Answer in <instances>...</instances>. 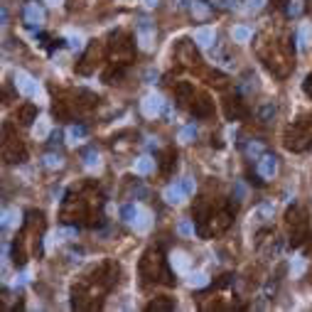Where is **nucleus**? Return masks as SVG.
Here are the masks:
<instances>
[{"mask_svg":"<svg viewBox=\"0 0 312 312\" xmlns=\"http://www.w3.org/2000/svg\"><path fill=\"white\" fill-rule=\"evenodd\" d=\"M15 115L20 118V123H32V121H37V106L34 103H25V106L17 108Z\"/></svg>","mask_w":312,"mask_h":312,"instance_id":"obj_24","label":"nucleus"},{"mask_svg":"<svg viewBox=\"0 0 312 312\" xmlns=\"http://www.w3.org/2000/svg\"><path fill=\"white\" fill-rule=\"evenodd\" d=\"M143 5H145V8H155V5H158V0H143Z\"/></svg>","mask_w":312,"mask_h":312,"instance_id":"obj_45","label":"nucleus"},{"mask_svg":"<svg viewBox=\"0 0 312 312\" xmlns=\"http://www.w3.org/2000/svg\"><path fill=\"white\" fill-rule=\"evenodd\" d=\"M187 194H189V189L184 187V182H177V184H170L167 189H165V202L167 204H182L184 199H187Z\"/></svg>","mask_w":312,"mask_h":312,"instance_id":"obj_17","label":"nucleus"},{"mask_svg":"<svg viewBox=\"0 0 312 312\" xmlns=\"http://www.w3.org/2000/svg\"><path fill=\"white\" fill-rule=\"evenodd\" d=\"M197 45L194 42H187V40H180L175 45V59L184 66H197L199 64V57H197Z\"/></svg>","mask_w":312,"mask_h":312,"instance_id":"obj_12","label":"nucleus"},{"mask_svg":"<svg viewBox=\"0 0 312 312\" xmlns=\"http://www.w3.org/2000/svg\"><path fill=\"white\" fill-rule=\"evenodd\" d=\"M45 165H47L50 170H59V167L64 165V160H62V155H47V158H45Z\"/></svg>","mask_w":312,"mask_h":312,"instance_id":"obj_37","label":"nucleus"},{"mask_svg":"<svg viewBox=\"0 0 312 312\" xmlns=\"http://www.w3.org/2000/svg\"><path fill=\"white\" fill-rule=\"evenodd\" d=\"M194 216H197L199 233H202V236H207V239L224 233V231L231 226V219H233L231 209L221 202V199L212 202L209 197H204V199H199L197 202V207H194Z\"/></svg>","mask_w":312,"mask_h":312,"instance_id":"obj_3","label":"nucleus"},{"mask_svg":"<svg viewBox=\"0 0 312 312\" xmlns=\"http://www.w3.org/2000/svg\"><path fill=\"white\" fill-rule=\"evenodd\" d=\"M25 22H27L30 27H40V25L45 22V10H42L37 3H30V5L25 8Z\"/></svg>","mask_w":312,"mask_h":312,"instance_id":"obj_21","label":"nucleus"},{"mask_svg":"<svg viewBox=\"0 0 312 312\" xmlns=\"http://www.w3.org/2000/svg\"><path fill=\"white\" fill-rule=\"evenodd\" d=\"M20 216H22V214L17 212V209H5V212H3V221H0V224H3V229L17 226V224H20Z\"/></svg>","mask_w":312,"mask_h":312,"instance_id":"obj_28","label":"nucleus"},{"mask_svg":"<svg viewBox=\"0 0 312 312\" xmlns=\"http://www.w3.org/2000/svg\"><path fill=\"white\" fill-rule=\"evenodd\" d=\"M302 89H305V94H307V96H312V71L307 74V79H305V86H302Z\"/></svg>","mask_w":312,"mask_h":312,"instance_id":"obj_42","label":"nucleus"},{"mask_svg":"<svg viewBox=\"0 0 312 312\" xmlns=\"http://www.w3.org/2000/svg\"><path fill=\"white\" fill-rule=\"evenodd\" d=\"M101 209H103V197L96 192L94 184H84L76 192H71L64 202L62 219L74 221V224H86V226H96L101 221Z\"/></svg>","mask_w":312,"mask_h":312,"instance_id":"obj_2","label":"nucleus"},{"mask_svg":"<svg viewBox=\"0 0 312 312\" xmlns=\"http://www.w3.org/2000/svg\"><path fill=\"white\" fill-rule=\"evenodd\" d=\"M170 263H172V270L180 273V276H187L189 268H192V258H189L184 251H172V253H170Z\"/></svg>","mask_w":312,"mask_h":312,"instance_id":"obj_18","label":"nucleus"},{"mask_svg":"<svg viewBox=\"0 0 312 312\" xmlns=\"http://www.w3.org/2000/svg\"><path fill=\"white\" fill-rule=\"evenodd\" d=\"M194 126H187V128H182L180 131V140L182 143H189V140H192V138H194Z\"/></svg>","mask_w":312,"mask_h":312,"instance_id":"obj_38","label":"nucleus"},{"mask_svg":"<svg viewBox=\"0 0 312 312\" xmlns=\"http://www.w3.org/2000/svg\"><path fill=\"white\" fill-rule=\"evenodd\" d=\"M175 160H177V155H175V150H163V158H160V163H158V167H160V172L163 175H170L172 172V165H175Z\"/></svg>","mask_w":312,"mask_h":312,"instance_id":"obj_25","label":"nucleus"},{"mask_svg":"<svg viewBox=\"0 0 312 312\" xmlns=\"http://www.w3.org/2000/svg\"><path fill=\"white\" fill-rule=\"evenodd\" d=\"M312 42V27L310 25H300L297 30V50H307Z\"/></svg>","mask_w":312,"mask_h":312,"instance_id":"obj_27","label":"nucleus"},{"mask_svg":"<svg viewBox=\"0 0 312 312\" xmlns=\"http://www.w3.org/2000/svg\"><path fill=\"white\" fill-rule=\"evenodd\" d=\"M283 145L293 152H302L312 145V115L300 118L293 126H288V131L283 135Z\"/></svg>","mask_w":312,"mask_h":312,"instance_id":"obj_6","label":"nucleus"},{"mask_svg":"<svg viewBox=\"0 0 312 312\" xmlns=\"http://www.w3.org/2000/svg\"><path fill=\"white\" fill-rule=\"evenodd\" d=\"M50 128H52V123H50V118H37V123H34V128H32V135L37 138V140H45L47 135H50Z\"/></svg>","mask_w":312,"mask_h":312,"instance_id":"obj_26","label":"nucleus"},{"mask_svg":"<svg viewBox=\"0 0 312 312\" xmlns=\"http://www.w3.org/2000/svg\"><path fill=\"white\" fill-rule=\"evenodd\" d=\"M184 108H189V111L197 115V118H207V115H212L214 103H212V99H209L204 91H197V89H194V94H192V96H189V101L184 103Z\"/></svg>","mask_w":312,"mask_h":312,"instance_id":"obj_11","label":"nucleus"},{"mask_svg":"<svg viewBox=\"0 0 312 312\" xmlns=\"http://www.w3.org/2000/svg\"><path fill=\"white\" fill-rule=\"evenodd\" d=\"M69 47H71V50H84V37H82V34L69 37Z\"/></svg>","mask_w":312,"mask_h":312,"instance_id":"obj_40","label":"nucleus"},{"mask_svg":"<svg viewBox=\"0 0 312 312\" xmlns=\"http://www.w3.org/2000/svg\"><path fill=\"white\" fill-rule=\"evenodd\" d=\"M253 37V30H248L246 25H236L233 30H231V40L233 42H248Z\"/></svg>","mask_w":312,"mask_h":312,"instance_id":"obj_29","label":"nucleus"},{"mask_svg":"<svg viewBox=\"0 0 312 312\" xmlns=\"http://www.w3.org/2000/svg\"><path fill=\"white\" fill-rule=\"evenodd\" d=\"M138 273H140L143 285H155V283H167L170 285L172 283L167 278V273H165V258L158 246H150L143 253V258L138 263Z\"/></svg>","mask_w":312,"mask_h":312,"instance_id":"obj_5","label":"nucleus"},{"mask_svg":"<svg viewBox=\"0 0 312 312\" xmlns=\"http://www.w3.org/2000/svg\"><path fill=\"white\" fill-rule=\"evenodd\" d=\"M192 40H194V45H197L199 50H209L214 45V40H216V32H214V27H207V25H204V27H197V30H194V37H192Z\"/></svg>","mask_w":312,"mask_h":312,"instance_id":"obj_19","label":"nucleus"},{"mask_svg":"<svg viewBox=\"0 0 312 312\" xmlns=\"http://www.w3.org/2000/svg\"><path fill=\"white\" fill-rule=\"evenodd\" d=\"M172 307H175L172 300H152L148 305V310H172Z\"/></svg>","mask_w":312,"mask_h":312,"instance_id":"obj_36","label":"nucleus"},{"mask_svg":"<svg viewBox=\"0 0 312 312\" xmlns=\"http://www.w3.org/2000/svg\"><path fill=\"white\" fill-rule=\"evenodd\" d=\"M47 3H50V5H54V8H57V5H62L64 0H47Z\"/></svg>","mask_w":312,"mask_h":312,"instance_id":"obj_46","label":"nucleus"},{"mask_svg":"<svg viewBox=\"0 0 312 312\" xmlns=\"http://www.w3.org/2000/svg\"><path fill=\"white\" fill-rule=\"evenodd\" d=\"M15 89L22 94V96H37V94H40V84H37V79H34L32 74L22 71V69H17L15 71Z\"/></svg>","mask_w":312,"mask_h":312,"instance_id":"obj_14","label":"nucleus"},{"mask_svg":"<svg viewBox=\"0 0 312 312\" xmlns=\"http://www.w3.org/2000/svg\"><path fill=\"white\" fill-rule=\"evenodd\" d=\"M121 265L115 261H101L99 265H91L84 273L79 283L74 285L71 293V305L76 310H96L103 302V295L118 283Z\"/></svg>","mask_w":312,"mask_h":312,"instance_id":"obj_1","label":"nucleus"},{"mask_svg":"<svg viewBox=\"0 0 312 312\" xmlns=\"http://www.w3.org/2000/svg\"><path fill=\"white\" fill-rule=\"evenodd\" d=\"M140 111H143V115H145V118H158V115L165 111L163 96H160V94H155V91L145 94V96H143V101H140Z\"/></svg>","mask_w":312,"mask_h":312,"instance_id":"obj_15","label":"nucleus"},{"mask_svg":"<svg viewBox=\"0 0 312 312\" xmlns=\"http://www.w3.org/2000/svg\"><path fill=\"white\" fill-rule=\"evenodd\" d=\"M84 167H86V170H91V172L101 167V155L96 152V150H89V152L84 155Z\"/></svg>","mask_w":312,"mask_h":312,"instance_id":"obj_30","label":"nucleus"},{"mask_svg":"<svg viewBox=\"0 0 312 312\" xmlns=\"http://www.w3.org/2000/svg\"><path fill=\"white\" fill-rule=\"evenodd\" d=\"M192 15L197 17V20H207L209 17V8L202 5V3H192Z\"/></svg>","mask_w":312,"mask_h":312,"instance_id":"obj_35","label":"nucleus"},{"mask_svg":"<svg viewBox=\"0 0 312 312\" xmlns=\"http://www.w3.org/2000/svg\"><path fill=\"white\" fill-rule=\"evenodd\" d=\"M258 57H261L263 64L268 66V71L278 79H285L293 69V54H290V45L285 40L265 37L258 45Z\"/></svg>","mask_w":312,"mask_h":312,"instance_id":"obj_4","label":"nucleus"},{"mask_svg":"<svg viewBox=\"0 0 312 312\" xmlns=\"http://www.w3.org/2000/svg\"><path fill=\"white\" fill-rule=\"evenodd\" d=\"M103 57H106V47H103L101 42H91V45L86 47V54L82 57V62L76 64V71H79V74H91V71L103 62Z\"/></svg>","mask_w":312,"mask_h":312,"instance_id":"obj_9","label":"nucleus"},{"mask_svg":"<svg viewBox=\"0 0 312 312\" xmlns=\"http://www.w3.org/2000/svg\"><path fill=\"white\" fill-rule=\"evenodd\" d=\"M276 172H278V160H276V155H263L261 160H258V175H261L263 180H273Z\"/></svg>","mask_w":312,"mask_h":312,"instance_id":"obj_20","label":"nucleus"},{"mask_svg":"<svg viewBox=\"0 0 312 312\" xmlns=\"http://www.w3.org/2000/svg\"><path fill=\"white\" fill-rule=\"evenodd\" d=\"M135 40H138V47L143 52L155 50V27L150 25V20H140V25L135 30Z\"/></svg>","mask_w":312,"mask_h":312,"instance_id":"obj_13","label":"nucleus"},{"mask_svg":"<svg viewBox=\"0 0 312 312\" xmlns=\"http://www.w3.org/2000/svg\"><path fill=\"white\" fill-rule=\"evenodd\" d=\"M69 8H71V10H79V8H84V0H74Z\"/></svg>","mask_w":312,"mask_h":312,"instance_id":"obj_44","label":"nucleus"},{"mask_svg":"<svg viewBox=\"0 0 312 312\" xmlns=\"http://www.w3.org/2000/svg\"><path fill=\"white\" fill-rule=\"evenodd\" d=\"M3 158H5L8 163H20V160H25V158H27V150H25V145H22L20 135H17V138H13V135H10V126H5Z\"/></svg>","mask_w":312,"mask_h":312,"instance_id":"obj_10","label":"nucleus"},{"mask_svg":"<svg viewBox=\"0 0 312 312\" xmlns=\"http://www.w3.org/2000/svg\"><path fill=\"white\" fill-rule=\"evenodd\" d=\"M155 167H158V160H152L150 155H140V158L133 163V172L143 177V175H150Z\"/></svg>","mask_w":312,"mask_h":312,"instance_id":"obj_22","label":"nucleus"},{"mask_svg":"<svg viewBox=\"0 0 312 312\" xmlns=\"http://www.w3.org/2000/svg\"><path fill=\"white\" fill-rule=\"evenodd\" d=\"M82 138H84V128H82V126H79V128H76V126H71V128L66 131V143H69V145H76Z\"/></svg>","mask_w":312,"mask_h":312,"instance_id":"obj_34","label":"nucleus"},{"mask_svg":"<svg viewBox=\"0 0 312 312\" xmlns=\"http://www.w3.org/2000/svg\"><path fill=\"white\" fill-rule=\"evenodd\" d=\"M123 219H126L138 233L148 231L150 224H152V214H150L143 204H126V207H123Z\"/></svg>","mask_w":312,"mask_h":312,"instance_id":"obj_8","label":"nucleus"},{"mask_svg":"<svg viewBox=\"0 0 312 312\" xmlns=\"http://www.w3.org/2000/svg\"><path fill=\"white\" fill-rule=\"evenodd\" d=\"M187 285L189 288H204V285H209V278H207V273H189Z\"/></svg>","mask_w":312,"mask_h":312,"instance_id":"obj_32","label":"nucleus"},{"mask_svg":"<svg viewBox=\"0 0 312 312\" xmlns=\"http://www.w3.org/2000/svg\"><path fill=\"white\" fill-rule=\"evenodd\" d=\"M214 5H219V8H231L233 0H214Z\"/></svg>","mask_w":312,"mask_h":312,"instance_id":"obj_43","label":"nucleus"},{"mask_svg":"<svg viewBox=\"0 0 312 312\" xmlns=\"http://www.w3.org/2000/svg\"><path fill=\"white\" fill-rule=\"evenodd\" d=\"M224 106H226V115H229L231 121H241V118L248 115L246 103L239 99V96H229V99L224 101Z\"/></svg>","mask_w":312,"mask_h":312,"instance_id":"obj_16","label":"nucleus"},{"mask_svg":"<svg viewBox=\"0 0 312 312\" xmlns=\"http://www.w3.org/2000/svg\"><path fill=\"white\" fill-rule=\"evenodd\" d=\"M175 231H177V236H180V239H194V233H197L194 219H182L180 224L175 226Z\"/></svg>","mask_w":312,"mask_h":312,"instance_id":"obj_23","label":"nucleus"},{"mask_svg":"<svg viewBox=\"0 0 312 312\" xmlns=\"http://www.w3.org/2000/svg\"><path fill=\"white\" fill-rule=\"evenodd\" d=\"M273 214H276V204H273V202H265V204H261V207L256 209V216H261V221L273 219Z\"/></svg>","mask_w":312,"mask_h":312,"instance_id":"obj_31","label":"nucleus"},{"mask_svg":"<svg viewBox=\"0 0 312 312\" xmlns=\"http://www.w3.org/2000/svg\"><path fill=\"white\" fill-rule=\"evenodd\" d=\"M265 3H268V0H246V8H248V10H253V13H256V10H261V8L265 5Z\"/></svg>","mask_w":312,"mask_h":312,"instance_id":"obj_41","label":"nucleus"},{"mask_svg":"<svg viewBox=\"0 0 312 312\" xmlns=\"http://www.w3.org/2000/svg\"><path fill=\"white\" fill-rule=\"evenodd\" d=\"M305 10V0H288V8H285V13L290 17H297L300 13Z\"/></svg>","mask_w":312,"mask_h":312,"instance_id":"obj_33","label":"nucleus"},{"mask_svg":"<svg viewBox=\"0 0 312 312\" xmlns=\"http://www.w3.org/2000/svg\"><path fill=\"white\" fill-rule=\"evenodd\" d=\"M290 270H293V276L297 278V276L305 270V261H302V258H293V263H290Z\"/></svg>","mask_w":312,"mask_h":312,"instance_id":"obj_39","label":"nucleus"},{"mask_svg":"<svg viewBox=\"0 0 312 312\" xmlns=\"http://www.w3.org/2000/svg\"><path fill=\"white\" fill-rule=\"evenodd\" d=\"M288 231H290V244L293 246H300L310 236V221H307V212L302 207H293L288 212Z\"/></svg>","mask_w":312,"mask_h":312,"instance_id":"obj_7","label":"nucleus"}]
</instances>
